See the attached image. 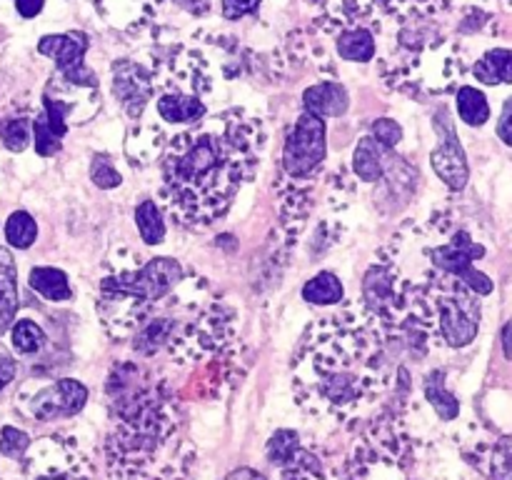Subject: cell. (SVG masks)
Returning a JSON list of instances; mask_svg holds the SVG:
<instances>
[{"mask_svg": "<svg viewBox=\"0 0 512 480\" xmlns=\"http://www.w3.org/2000/svg\"><path fill=\"white\" fill-rule=\"evenodd\" d=\"M38 238V225H35L33 215L25 213V210H15L10 213V218L5 220V240H8L13 248H30Z\"/></svg>", "mask_w": 512, "mask_h": 480, "instance_id": "cb8c5ba5", "label": "cell"}, {"mask_svg": "<svg viewBox=\"0 0 512 480\" xmlns=\"http://www.w3.org/2000/svg\"><path fill=\"white\" fill-rule=\"evenodd\" d=\"M455 108H458L460 120L470 128H480L490 120L488 95L475 85H460L458 93H455Z\"/></svg>", "mask_w": 512, "mask_h": 480, "instance_id": "ffe728a7", "label": "cell"}, {"mask_svg": "<svg viewBox=\"0 0 512 480\" xmlns=\"http://www.w3.org/2000/svg\"><path fill=\"white\" fill-rule=\"evenodd\" d=\"M15 370H18L15 360L8 353H0V393L15 380Z\"/></svg>", "mask_w": 512, "mask_h": 480, "instance_id": "e575fe53", "label": "cell"}, {"mask_svg": "<svg viewBox=\"0 0 512 480\" xmlns=\"http://www.w3.org/2000/svg\"><path fill=\"white\" fill-rule=\"evenodd\" d=\"M138 365H118L108 380L113 430L105 443L115 480H150L165 463L178 433L175 398L165 383L140 380Z\"/></svg>", "mask_w": 512, "mask_h": 480, "instance_id": "3957f363", "label": "cell"}, {"mask_svg": "<svg viewBox=\"0 0 512 480\" xmlns=\"http://www.w3.org/2000/svg\"><path fill=\"white\" fill-rule=\"evenodd\" d=\"M10 343H13L15 353L33 355L45 345V333L35 320H15V323L10 325Z\"/></svg>", "mask_w": 512, "mask_h": 480, "instance_id": "603a6c76", "label": "cell"}, {"mask_svg": "<svg viewBox=\"0 0 512 480\" xmlns=\"http://www.w3.org/2000/svg\"><path fill=\"white\" fill-rule=\"evenodd\" d=\"M503 350H505V358L512 360V320L503 328Z\"/></svg>", "mask_w": 512, "mask_h": 480, "instance_id": "74e56055", "label": "cell"}, {"mask_svg": "<svg viewBox=\"0 0 512 480\" xmlns=\"http://www.w3.org/2000/svg\"><path fill=\"white\" fill-rule=\"evenodd\" d=\"M113 93L128 118L138 123L145 105L155 95V70L143 68L133 60H118L113 65Z\"/></svg>", "mask_w": 512, "mask_h": 480, "instance_id": "30bf717a", "label": "cell"}, {"mask_svg": "<svg viewBox=\"0 0 512 480\" xmlns=\"http://www.w3.org/2000/svg\"><path fill=\"white\" fill-rule=\"evenodd\" d=\"M260 3H263V0H220L225 20L245 18V15L255 13V10L260 8Z\"/></svg>", "mask_w": 512, "mask_h": 480, "instance_id": "d6a6232c", "label": "cell"}, {"mask_svg": "<svg viewBox=\"0 0 512 480\" xmlns=\"http://www.w3.org/2000/svg\"><path fill=\"white\" fill-rule=\"evenodd\" d=\"M345 298V288L340 283V278L335 273H323L313 275L308 283L303 285V300L313 305H340Z\"/></svg>", "mask_w": 512, "mask_h": 480, "instance_id": "44dd1931", "label": "cell"}, {"mask_svg": "<svg viewBox=\"0 0 512 480\" xmlns=\"http://www.w3.org/2000/svg\"><path fill=\"white\" fill-rule=\"evenodd\" d=\"M350 93L338 80H320L303 93V110L318 118H340L348 113Z\"/></svg>", "mask_w": 512, "mask_h": 480, "instance_id": "4fadbf2b", "label": "cell"}, {"mask_svg": "<svg viewBox=\"0 0 512 480\" xmlns=\"http://www.w3.org/2000/svg\"><path fill=\"white\" fill-rule=\"evenodd\" d=\"M423 395L443 423H450V420H455L460 415V400L455 398V393H450L448 385H445L443 370H435V373H430L428 378H425Z\"/></svg>", "mask_w": 512, "mask_h": 480, "instance_id": "d6986e66", "label": "cell"}, {"mask_svg": "<svg viewBox=\"0 0 512 480\" xmlns=\"http://www.w3.org/2000/svg\"><path fill=\"white\" fill-rule=\"evenodd\" d=\"M88 403V388L75 378H60L55 383L38 385L25 400V413L35 420L73 418Z\"/></svg>", "mask_w": 512, "mask_h": 480, "instance_id": "ba28073f", "label": "cell"}, {"mask_svg": "<svg viewBox=\"0 0 512 480\" xmlns=\"http://www.w3.org/2000/svg\"><path fill=\"white\" fill-rule=\"evenodd\" d=\"M33 145H35V153H38L40 158H50V155L60 153V148H63L58 135L45 125L43 115H35L33 120Z\"/></svg>", "mask_w": 512, "mask_h": 480, "instance_id": "f1b7e54d", "label": "cell"}, {"mask_svg": "<svg viewBox=\"0 0 512 480\" xmlns=\"http://www.w3.org/2000/svg\"><path fill=\"white\" fill-rule=\"evenodd\" d=\"M135 225H138L140 240L148 245L163 243L165 238V220L160 213V205L155 200H143L135 208Z\"/></svg>", "mask_w": 512, "mask_h": 480, "instance_id": "7402d4cb", "label": "cell"}, {"mask_svg": "<svg viewBox=\"0 0 512 480\" xmlns=\"http://www.w3.org/2000/svg\"><path fill=\"white\" fill-rule=\"evenodd\" d=\"M90 48L88 35L83 33H55L38 40V53L55 60V80L68 88L98 90V75L85 65V53Z\"/></svg>", "mask_w": 512, "mask_h": 480, "instance_id": "52a82bcc", "label": "cell"}, {"mask_svg": "<svg viewBox=\"0 0 512 480\" xmlns=\"http://www.w3.org/2000/svg\"><path fill=\"white\" fill-rule=\"evenodd\" d=\"M263 145V123L243 108L203 118L173 135L160 163V208L180 228H210L255 173Z\"/></svg>", "mask_w": 512, "mask_h": 480, "instance_id": "7a4b0ae2", "label": "cell"}, {"mask_svg": "<svg viewBox=\"0 0 512 480\" xmlns=\"http://www.w3.org/2000/svg\"><path fill=\"white\" fill-rule=\"evenodd\" d=\"M485 473L490 480H512V435L495 440L485 453Z\"/></svg>", "mask_w": 512, "mask_h": 480, "instance_id": "d4e9b609", "label": "cell"}, {"mask_svg": "<svg viewBox=\"0 0 512 480\" xmlns=\"http://www.w3.org/2000/svg\"><path fill=\"white\" fill-rule=\"evenodd\" d=\"M508 5H510V8H512V0H508Z\"/></svg>", "mask_w": 512, "mask_h": 480, "instance_id": "ab89813d", "label": "cell"}, {"mask_svg": "<svg viewBox=\"0 0 512 480\" xmlns=\"http://www.w3.org/2000/svg\"><path fill=\"white\" fill-rule=\"evenodd\" d=\"M473 78L483 85H512V48H490L473 63Z\"/></svg>", "mask_w": 512, "mask_h": 480, "instance_id": "2e32d148", "label": "cell"}, {"mask_svg": "<svg viewBox=\"0 0 512 480\" xmlns=\"http://www.w3.org/2000/svg\"><path fill=\"white\" fill-rule=\"evenodd\" d=\"M225 480H268L265 478L260 470H253V468H238V470H230L228 475H225Z\"/></svg>", "mask_w": 512, "mask_h": 480, "instance_id": "8d00e7d4", "label": "cell"}, {"mask_svg": "<svg viewBox=\"0 0 512 480\" xmlns=\"http://www.w3.org/2000/svg\"><path fill=\"white\" fill-rule=\"evenodd\" d=\"M45 8V0H15V10H18L20 18L30 20V18H38Z\"/></svg>", "mask_w": 512, "mask_h": 480, "instance_id": "d590c367", "label": "cell"}, {"mask_svg": "<svg viewBox=\"0 0 512 480\" xmlns=\"http://www.w3.org/2000/svg\"><path fill=\"white\" fill-rule=\"evenodd\" d=\"M190 463H193V458L185 455V445H183L178 453H173L163 465H160V470L150 480H188Z\"/></svg>", "mask_w": 512, "mask_h": 480, "instance_id": "4dcf8cb0", "label": "cell"}, {"mask_svg": "<svg viewBox=\"0 0 512 480\" xmlns=\"http://www.w3.org/2000/svg\"><path fill=\"white\" fill-rule=\"evenodd\" d=\"M328 155V128L318 115L300 113L283 145V185L278 190L313 193V183Z\"/></svg>", "mask_w": 512, "mask_h": 480, "instance_id": "5b68a950", "label": "cell"}, {"mask_svg": "<svg viewBox=\"0 0 512 480\" xmlns=\"http://www.w3.org/2000/svg\"><path fill=\"white\" fill-rule=\"evenodd\" d=\"M0 140L10 153H23L33 140V120L13 118L0 128Z\"/></svg>", "mask_w": 512, "mask_h": 480, "instance_id": "4316f807", "label": "cell"}, {"mask_svg": "<svg viewBox=\"0 0 512 480\" xmlns=\"http://www.w3.org/2000/svg\"><path fill=\"white\" fill-rule=\"evenodd\" d=\"M370 135H373L375 140H378L380 145H385V148H393L395 145L403 140V128H400L398 120L393 118H378L373 125H370Z\"/></svg>", "mask_w": 512, "mask_h": 480, "instance_id": "1f68e13d", "label": "cell"}, {"mask_svg": "<svg viewBox=\"0 0 512 480\" xmlns=\"http://www.w3.org/2000/svg\"><path fill=\"white\" fill-rule=\"evenodd\" d=\"M25 470L30 480H95V465L68 435H48L30 443Z\"/></svg>", "mask_w": 512, "mask_h": 480, "instance_id": "8992f818", "label": "cell"}, {"mask_svg": "<svg viewBox=\"0 0 512 480\" xmlns=\"http://www.w3.org/2000/svg\"><path fill=\"white\" fill-rule=\"evenodd\" d=\"M438 148L430 153V165H433L435 175L448 185L450 190H463L470 180V165L468 155H465L463 143H460L458 133H455L453 123L448 120V113L438 120Z\"/></svg>", "mask_w": 512, "mask_h": 480, "instance_id": "8fae6325", "label": "cell"}, {"mask_svg": "<svg viewBox=\"0 0 512 480\" xmlns=\"http://www.w3.org/2000/svg\"><path fill=\"white\" fill-rule=\"evenodd\" d=\"M183 278V265L175 258H148L140 263L133 250H115L95 298V313L105 333L115 340L133 338Z\"/></svg>", "mask_w": 512, "mask_h": 480, "instance_id": "277c9868", "label": "cell"}, {"mask_svg": "<svg viewBox=\"0 0 512 480\" xmlns=\"http://www.w3.org/2000/svg\"><path fill=\"white\" fill-rule=\"evenodd\" d=\"M395 163H398V155L393 153V148L380 145L373 135L360 138L353 150V173L360 180H365V183H378V180H383L393 170Z\"/></svg>", "mask_w": 512, "mask_h": 480, "instance_id": "7c38bea8", "label": "cell"}, {"mask_svg": "<svg viewBox=\"0 0 512 480\" xmlns=\"http://www.w3.org/2000/svg\"><path fill=\"white\" fill-rule=\"evenodd\" d=\"M335 480H350V478H348V475H338V478H335Z\"/></svg>", "mask_w": 512, "mask_h": 480, "instance_id": "f35d334b", "label": "cell"}, {"mask_svg": "<svg viewBox=\"0 0 512 480\" xmlns=\"http://www.w3.org/2000/svg\"><path fill=\"white\" fill-rule=\"evenodd\" d=\"M298 448H300V438H298V433H295V430H288V428L278 430V433H275L273 438L268 440L270 463L280 465V468H283V465H288L290 460L295 458Z\"/></svg>", "mask_w": 512, "mask_h": 480, "instance_id": "484cf974", "label": "cell"}, {"mask_svg": "<svg viewBox=\"0 0 512 480\" xmlns=\"http://www.w3.org/2000/svg\"><path fill=\"white\" fill-rule=\"evenodd\" d=\"M338 475L325 465L323 455L315 448H303L300 445L295 458L288 465H283L280 480H335Z\"/></svg>", "mask_w": 512, "mask_h": 480, "instance_id": "e0dca14e", "label": "cell"}, {"mask_svg": "<svg viewBox=\"0 0 512 480\" xmlns=\"http://www.w3.org/2000/svg\"><path fill=\"white\" fill-rule=\"evenodd\" d=\"M335 53L348 63H370L378 53V40L368 25H345L335 35Z\"/></svg>", "mask_w": 512, "mask_h": 480, "instance_id": "5bb4252c", "label": "cell"}, {"mask_svg": "<svg viewBox=\"0 0 512 480\" xmlns=\"http://www.w3.org/2000/svg\"><path fill=\"white\" fill-rule=\"evenodd\" d=\"M18 268L8 248L0 245V335L10 330L18 313Z\"/></svg>", "mask_w": 512, "mask_h": 480, "instance_id": "9a60e30c", "label": "cell"}, {"mask_svg": "<svg viewBox=\"0 0 512 480\" xmlns=\"http://www.w3.org/2000/svg\"><path fill=\"white\" fill-rule=\"evenodd\" d=\"M30 435L25 433V430L20 428H13V425H5L3 430H0V453L5 455V458H23L25 453H28L30 448Z\"/></svg>", "mask_w": 512, "mask_h": 480, "instance_id": "83f0119b", "label": "cell"}, {"mask_svg": "<svg viewBox=\"0 0 512 480\" xmlns=\"http://www.w3.org/2000/svg\"><path fill=\"white\" fill-rule=\"evenodd\" d=\"M28 283L40 298L50 300V303H65V300L73 298V285H70L68 275L60 268L38 265V268L30 270Z\"/></svg>", "mask_w": 512, "mask_h": 480, "instance_id": "ac0fdd59", "label": "cell"}, {"mask_svg": "<svg viewBox=\"0 0 512 480\" xmlns=\"http://www.w3.org/2000/svg\"><path fill=\"white\" fill-rule=\"evenodd\" d=\"M208 80V78H200ZM200 80L193 83H155V113L163 123L168 125H195L208 115V105L203 100V90H210V85H200Z\"/></svg>", "mask_w": 512, "mask_h": 480, "instance_id": "9c48e42d", "label": "cell"}, {"mask_svg": "<svg viewBox=\"0 0 512 480\" xmlns=\"http://www.w3.org/2000/svg\"><path fill=\"white\" fill-rule=\"evenodd\" d=\"M90 180L103 190L118 188V185L123 183V178H120V173L115 170V165L110 163L105 155H95V158L90 160Z\"/></svg>", "mask_w": 512, "mask_h": 480, "instance_id": "f546056e", "label": "cell"}, {"mask_svg": "<svg viewBox=\"0 0 512 480\" xmlns=\"http://www.w3.org/2000/svg\"><path fill=\"white\" fill-rule=\"evenodd\" d=\"M498 138L512 148V95L503 103V113L498 120Z\"/></svg>", "mask_w": 512, "mask_h": 480, "instance_id": "836d02e7", "label": "cell"}, {"mask_svg": "<svg viewBox=\"0 0 512 480\" xmlns=\"http://www.w3.org/2000/svg\"><path fill=\"white\" fill-rule=\"evenodd\" d=\"M393 340L363 300L315 320L293 363V395L300 408L333 425L363 415L388 390Z\"/></svg>", "mask_w": 512, "mask_h": 480, "instance_id": "6da1fadb", "label": "cell"}]
</instances>
